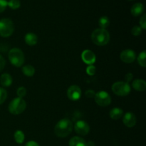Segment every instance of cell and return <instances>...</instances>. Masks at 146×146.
<instances>
[{
    "mask_svg": "<svg viewBox=\"0 0 146 146\" xmlns=\"http://www.w3.org/2000/svg\"><path fill=\"white\" fill-rule=\"evenodd\" d=\"M72 129V122L68 118H63L55 125L54 133L58 138H65L71 133Z\"/></svg>",
    "mask_w": 146,
    "mask_h": 146,
    "instance_id": "1",
    "label": "cell"
},
{
    "mask_svg": "<svg viewBox=\"0 0 146 146\" xmlns=\"http://www.w3.org/2000/svg\"><path fill=\"white\" fill-rule=\"evenodd\" d=\"M91 40L96 45L103 46L109 42L110 34L106 29H97L93 31L91 34Z\"/></svg>",
    "mask_w": 146,
    "mask_h": 146,
    "instance_id": "2",
    "label": "cell"
},
{
    "mask_svg": "<svg viewBox=\"0 0 146 146\" xmlns=\"http://www.w3.org/2000/svg\"><path fill=\"white\" fill-rule=\"evenodd\" d=\"M9 59L14 66L20 67L24 64L25 57L23 51L18 48H13L9 52Z\"/></svg>",
    "mask_w": 146,
    "mask_h": 146,
    "instance_id": "3",
    "label": "cell"
},
{
    "mask_svg": "<svg viewBox=\"0 0 146 146\" xmlns=\"http://www.w3.org/2000/svg\"><path fill=\"white\" fill-rule=\"evenodd\" d=\"M27 107L25 101L21 98H16L10 102L9 111L13 115H19L23 113Z\"/></svg>",
    "mask_w": 146,
    "mask_h": 146,
    "instance_id": "4",
    "label": "cell"
},
{
    "mask_svg": "<svg viewBox=\"0 0 146 146\" xmlns=\"http://www.w3.org/2000/svg\"><path fill=\"white\" fill-rule=\"evenodd\" d=\"M112 91L115 95L119 96H126L131 91L129 84L125 81H118L113 84Z\"/></svg>",
    "mask_w": 146,
    "mask_h": 146,
    "instance_id": "5",
    "label": "cell"
},
{
    "mask_svg": "<svg viewBox=\"0 0 146 146\" xmlns=\"http://www.w3.org/2000/svg\"><path fill=\"white\" fill-rule=\"evenodd\" d=\"M14 30L13 21L9 19H2L0 20V36L9 37L12 35Z\"/></svg>",
    "mask_w": 146,
    "mask_h": 146,
    "instance_id": "6",
    "label": "cell"
},
{
    "mask_svg": "<svg viewBox=\"0 0 146 146\" xmlns=\"http://www.w3.org/2000/svg\"><path fill=\"white\" fill-rule=\"evenodd\" d=\"M94 98H95L96 103L98 106L102 107L108 106L111 104V98L109 94L104 91H98V93H96Z\"/></svg>",
    "mask_w": 146,
    "mask_h": 146,
    "instance_id": "7",
    "label": "cell"
},
{
    "mask_svg": "<svg viewBox=\"0 0 146 146\" xmlns=\"http://www.w3.org/2000/svg\"><path fill=\"white\" fill-rule=\"evenodd\" d=\"M120 58L123 62L125 64H131L135 61L136 58V54L135 51H133L132 49H125L121 53Z\"/></svg>",
    "mask_w": 146,
    "mask_h": 146,
    "instance_id": "8",
    "label": "cell"
},
{
    "mask_svg": "<svg viewBox=\"0 0 146 146\" xmlns=\"http://www.w3.org/2000/svg\"><path fill=\"white\" fill-rule=\"evenodd\" d=\"M81 90L79 86L76 85L71 86L67 91V96L71 101H77L81 96Z\"/></svg>",
    "mask_w": 146,
    "mask_h": 146,
    "instance_id": "9",
    "label": "cell"
},
{
    "mask_svg": "<svg viewBox=\"0 0 146 146\" xmlns=\"http://www.w3.org/2000/svg\"><path fill=\"white\" fill-rule=\"evenodd\" d=\"M74 129L76 133L80 135H86L89 133L90 127L86 122L84 121H78L74 125Z\"/></svg>",
    "mask_w": 146,
    "mask_h": 146,
    "instance_id": "10",
    "label": "cell"
},
{
    "mask_svg": "<svg viewBox=\"0 0 146 146\" xmlns=\"http://www.w3.org/2000/svg\"><path fill=\"white\" fill-rule=\"evenodd\" d=\"M81 58L85 64L88 65H93L96 62V55L91 50H85L81 54Z\"/></svg>",
    "mask_w": 146,
    "mask_h": 146,
    "instance_id": "11",
    "label": "cell"
},
{
    "mask_svg": "<svg viewBox=\"0 0 146 146\" xmlns=\"http://www.w3.org/2000/svg\"><path fill=\"white\" fill-rule=\"evenodd\" d=\"M123 122L125 126L132 128L136 124V116L132 112H128L124 115Z\"/></svg>",
    "mask_w": 146,
    "mask_h": 146,
    "instance_id": "12",
    "label": "cell"
},
{
    "mask_svg": "<svg viewBox=\"0 0 146 146\" xmlns=\"http://www.w3.org/2000/svg\"><path fill=\"white\" fill-rule=\"evenodd\" d=\"M144 11V6L141 3H135L132 6L131 9V12L133 17H138L141 15Z\"/></svg>",
    "mask_w": 146,
    "mask_h": 146,
    "instance_id": "13",
    "label": "cell"
},
{
    "mask_svg": "<svg viewBox=\"0 0 146 146\" xmlns=\"http://www.w3.org/2000/svg\"><path fill=\"white\" fill-rule=\"evenodd\" d=\"M25 43L29 46H34L38 42V37L34 33H28L24 36Z\"/></svg>",
    "mask_w": 146,
    "mask_h": 146,
    "instance_id": "14",
    "label": "cell"
},
{
    "mask_svg": "<svg viewBox=\"0 0 146 146\" xmlns=\"http://www.w3.org/2000/svg\"><path fill=\"white\" fill-rule=\"evenodd\" d=\"M132 86L137 91H144L146 88V82L143 79H136L133 81Z\"/></svg>",
    "mask_w": 146,
    "mask_h": 146,
    "instance_id": "15",
    "label": "cell"
},
{
    "mask_svg": "<svg viewBox=\"0 0 146 146\" xmlns=\"http://www.w3.org/2000/svg\"><path fill=\"white\" fill-rule=\"evenodd\" d=\"M0 84L4 87H9L12 84V78L9 74H4L0 77Z\"/></svg>",
    "mask_w": 146,
    "mask_h": 146,
    "instance_id": "16",
    "label": "cell"
},
{
    "mask_svg": "<svg viewBox=\"0 0 146 146\" xmlns=\"http://www.w3.org/2000/svg\"><path fill=\"white\" fill-rule=\"evenodd\" d=\"M85 140L78 136L73 137L69 141V146H86Z\"/></svg>",
    "mask_w": 146,
    "mask_h": 146,
    "instance_id": "17",
    "label": "cell"
},
{
    "mask_svg": "<svg viewBox=\"0 0 146 146\" xmlns=\"http://www.w3.org/2000/svg\"><path fill=\"white\" fill-rule=\"evenodd\" d=\"M123 115V111L119 108H114L110 111V117L113 120H118Z\"/></svg>",
    "mask_w": 146,
    "mask_h": 146,
    "instance_id": "18",
    "label": "cell"
},
{
    "mask_svg": "<svg viewBox=\"0 0 146 146\" xmlns=\"http://www.w3.org/2000/svg\"><path fill=\"white\" fill-rule=\"evenodd\" d=\"M22 72L25 76L29 77L33 76L35 74V69H34V66L31 65H27L24 66L22 68Z\"/></svg>",
    "mask_w": 146,
    "mask_h": 146,
    "instance_id": "19",
    "label": "cell"
},
{
    "mask_svg": "<svg viewBox=\"0 0 146 146\" xmlns=\"http://www.w3.org/2000/svg\"><path fill=\"white\" fill-rule=\"evenodd\" d=\"M110 24V20L106 16H104V17H101L99 19V21H98V25L101 27V29H106V28L109 26Z\"/></svg>",
    "mask_w": 146,
    "mask_h": 146,
    "instance_id": "20",
    "label": "cell"
},
{
    "mask_svg": "<svg viewBox=\"0 0 146 146\" xmlns=\"http://www.w3.org/2000/svg\"><path fill=\"white\" fill-rule=\"evenodd\" d=\"M14 139L19 144H21L24 141V134L21 131H17L14 133Z\"/></svg>",
    "mask_w": 146,
    "mask_h": 146,
    "instance_id": "21",
    "label": "cell"
},
{
    "mask_svg": "<svg viewBox=\"0 0 146 146\" xmlns=\"http://www.w3.org/2000/svg\"><path fill=\"white\" fill-rule=\"evenodd\" d=\"M138 62L141 66L145 68L146 66V52L145 51H143L141 54L138 55Z\"/></svg>",
    "mask_w": 146,
    "mask_h": 146,
    "instance_id": "22",
    "label": "cell"
},
{
    "mask_svg": "<svg viewBox=\"0 0 146 146\" xmlns=\"http://www.w3.org/2000/svg\"><path fill=\"white\" fill-rule=\"evenodd\" d=\"M8 6L11 9H17L21 6V2L19 0H9L8 1Z\"/></svg>",
    "mask_w": 146,
    "mask_h": 146,
    "instance_id": "23",
    "label": "cell"
},
{
    "mask_svg": "<svg viewBox=\"0 0 146 146\" xmlns=\"http://www.w3.org/2000/svg\"><path fill=\"white\" fill-rule=\"evenodd\" d=\"M7 98V92L4 88H0V105L6 101Z\"/></svg>",
    "mask_w": 146,
    "mask_h": 146,
    "instance_id": "24",
    "label": "cell"
},
{
    "mask_svg": "<svg viewBox=\"0 0 146 146\" xmlns=\"http://www.w3.org/2000/svg\"><path fill=\"white\" fill-rule=\"evenodd\" d=\"M141 33H142V29L141 28V27H138V26H135L132 28L131 29V34L133 36H139L141 35Z\"/></svg>",
    "mask_w": 146,
    "mask_h": 146,
    "instance_id": "25",
    "label": "cell"
},
{
    "mask_svg": "<svg viewBox=\"0 0 146 146\" xmlns=\"http://www.w3.org/2000/svg\"><path fill=\"white\" fill-rule=\"evenodd\" d=\"M17 96H19V98H24L26 96V94H27V89H26L24 87H19V88L17 89Z\"/></svg>",
    "mask_w": 146,
    "mask_h": 146,
    "instance_id": "26",
    "label": "cell"
},
{
    "mask_svg": "<svg viewBox=\"0 0 146 146\" xmlns=\"http://www.w3.org/2000/svg\"><path fill=\"white\" fill-rule=\"evenodd\" d=\"M86 73L89 76H94L96 74V67L93 65H89L86 68Z\"/></svg>",
    "mask_w": 146,
    "mask_h": 146,
    "instance_id": "27",
    "label": "cell"
},
{
    "mask_svg": "<svg viewBox=\"0 0 146 146\" xmlns=\"http://www.w3.org/2000/svg\"><path fill=\"white\" fill-rule=\"evenodd\" d=\"M8 6V1L7 0H0V13L3 12Z\"/></svg>",
    "mask_w": 146,
    "mask_h": 146,
    "instance_id": "28",
    "label": "cell"
},
{
    "mask_svg": "<svg viewBox=\"0 0 146 146\" xmlns=\"http://www.w3.org/2000/svg\"><path fill=\"white\" fill-rule=\"evenodd\" d=\"M140 25H141V28L143 29H146V15L143 14L141 17V19H140Z\"/></svg>",
    "mask_w": 146,
    "mask_h": 146,
    "instance_id": "29",
    "label": "cell"
},
{
    "mask_svg": "<svg viewBox=\"0 0 146 146\" xmlns=\"http://www.w3.org/2000/svg\"><path fill=\"white\" fill-rule=\"evenodd\" d=\"M86 94V96L88 97V98H94L96 95V93L94 92V91L93 90L89 89V90H87L85 93Z\"/></svg>",
    "mask_w": 146,
    "mask_h": 146,
    "instance_id": "30",
    "label": "cell"
},
{
    "mask_svg": "<svg viewBox=\"0 0 146 146\" xmlns=\"http://www.w3.org/2000/svg\"><path fill=\"white\" fill-rule=\"evenodd\" d=\"M6 61L5 59L4 58V57L1 55H0V72L4 69V66H5Z\"/></svg>",
    "mask_w": 146,
    "mask_h": 146,
    "instance_id": "31",
    "label": "cell"
},
{
    "mask_svg": "<svg viewBox=\"0 0 146 146\" xmlns=\"http://www.w3.org/2000/svg\"><path fill=\"white\" fill-rule=\"evenodd\" d=\"M133 76L132 74H131V73H128V74H127L125 76V82L128 83V84L129 82H131L133 79Z\"/></svg>",
    "mask_w": 146,
    "mask_h": 146,
    "instance_id": "32",
    "label": "cell"
},
{
    "mask_svg": "<svg viewBox=\"0 0 146 146\" xmlns=\"http://www.w3.org/2000/svg\"><path fill=\"white\" fill-rule=\"evenodd\" d=\"M25 146H39V145L36 142H35V141H31L27 142Z\"/></svg>",
    "mask_w": 146,
    "mask_h": 146,
    "instance_id": "33",
    "label": "cell"
},
{
    "mask_svg": "<svg viewBox=\"0 0 146 146\" xmlns=\"http://www.w3.org/2000/svg\"><path fill=\"white\" fill-rule=\"evenodd\" d=\"M86 146H95V143H94L93 141H88V143H86Z\"/></svg>",
    "mask_w": 146,
    "mask_h": 146,
    "instance_id": "34",
    "label": "cell"
},
{
    "mask_svg": "<svg viewBox=\"0 0 146 146\" xmlns=\"http://www.w3.org/2000/svg\"><path fill=\"white\" fill-rule=\"evenodd\" d=\"M129 1H133V0H129Z\"/></svg>",
    "mask_w": 146,
    "mask_h": 146,
    "instance_id": "35",
    "label": "cell"
}]
</instances>
